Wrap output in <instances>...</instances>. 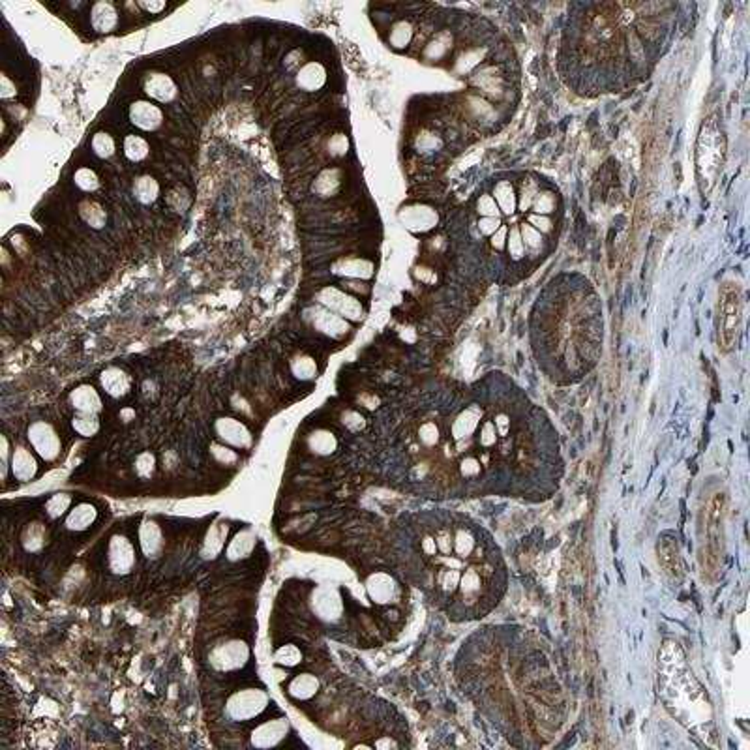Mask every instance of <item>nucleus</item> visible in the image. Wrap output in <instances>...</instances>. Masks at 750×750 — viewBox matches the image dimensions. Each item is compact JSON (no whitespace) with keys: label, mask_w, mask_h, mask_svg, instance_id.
Wrapping results in <instances>:
<instances>
[{"label":"nucleus","mask_w":750,"mask_h":750,"mask_svg":"<svg viewBox=\"0 0 750 750\" xmlns=\"http://www.w3.org/2000/svg\"><path fill=\"white\" fill-rule=\"evenodd\" d=\"M421 555L432 565V587L456 619H478L503 597L506 570L499 548L473 519L446 514L421 537Z\"/></svg>","instance_id":"f257e3e1"},{"label":"nucleus","mask_w":750,"mask_h":750,"mask_svg":"<svg viewBox=\"0 0 750 750\" xmlns=\"http://www.w3.org/2000/svg\"><path fill=\"white\" fill-rule=\"evenodd\" d=\"M724 134L714 118H708L701 126L698 145H696V171L698 182L703 194L713 188L724 162Z\"/></svg>","instance_id":"f03ea898"},{"label":"nucleus","mask_w":750,"mask_h":750,"mask_svg":"<svg viewBox=\"0 0 750 750\" xmlns=\"http://www.w3.org/2000/svg\"><path fill=\"white\" fill-rule=\"evenodd\" d=\"M741 313H743L741 289L737 283L726 281L720 286L719 293V347L724 353L732 351L737 343Z\"/></svg>","instance_id":"7ed1b4c3"},{"label":"nucleus","mask_w":750,"mask_h":750,"mask_svg":"<svg viewBox=\"0 0 750 750\" xmlns=\"http://www.w3.org/2000/svg\"><path fill=\"white\" fill-rule=\"evenodd\" d=\"M270 696L263 689H242L233 692L226 703V717L235 722H244L259 717L269 708Z\"/></svg>","instance_id":"20e7f679"},{"label":"nucleus","mask_w":750,"mask_h":750,"mask_svg":"<svg viewBox=\"0 0 750 750\" xmlns=\"http://www.w3.org/2000/svg\"><path fill=\"white\" fill-rule=\"evenodd\" d=\"M26 437L31 443L32 451L45 462H55L62 452L61 435L49 422L36 421L26 428Z\"/></svg>","instance_id":"39448f33"},{"label":"nucleus","mask_w":750,"mask_h":750,"mask_svg":"<svg viewBox=\"0 0 750 750\" xmlns=\"http://www.w3.org/2000/svg\"><path fill=\"white\" fill-rule=\"evenodd\" d=\"M250 660V647L240 640H226L210 651V666L218 671H237Z\"/></svg>","instance_id":"423d86ee"},{"label":"nucleus","mask_w":750,"mask_h":750,"mask_svg":"<svg viewBox=\"0 0 750 750\" xmlns=\"http://www.w3.org/2000/svg\"><path fill=\"white\" fill-rule=\"evenodd\" d=\"M722 506H724V501L719 495H714L713 499L708 503V510H705V549H708V555L705 559L711 563H717L720 559V531H722Z\"/></svg>","instance_id":"0eeeda50"},{"label":"nucleus","mask_w":750,"mask_h":750,"mask_svg":"<svg viewBox=\"0 0 750 750\" xmlns=\"http://www.w3.org/2000/svg\"><path fill=\"white\" fill-rule=\"evenodd\" d=\"M318 302L327 310L340 313V318L343 319H351V321L362 319V306L359 300L336 287H323L318 293Z\"/></svg>","instance_id":"6e6552de"},{"label":"nucleus","mask_w":750,"mask_h":750,"mask_svg":"<svg viewBox=\"0 0 750 750\" xmlns=\"http://www.w3.org/2000/svg\"><path fill=\"white\" fill-rule=\"evenodd\" d=\"M107 567L116 576H126L135 567V546L124 535L111 537L107 544Z\"/></svg>","instance_id":"1a4fd4ad"},{"label":"nucleus","mask_w":750,"mask_h":750,"mask_svg":"<svg viewBox=\"0 0 750 750\" xmlns=\"http://www.w3.org/2000/svg\"><path fill=\"white\" fill-rule=\"evenodd\" d=\"M214 432L220 443L233 446V448H250L253 445V435H251L250 428L238 419L220 416L214 422Z\"/></svg>","instance_id":"9d476101"},{"label":"nucleus","mask_w":750,"mask_h":750,"mask_svg":"<svg viewBox=\"0 0 750 750\" xmlns=\"http://www.w3.org/2000/svg\"><path fill=\"white\" fill-rule=\"evenodd\" d=\"M130 123L141 132H156L164 124V111L153 100H135L128 107Z\"/></svg>","instance_id":"9b49d317"},{"label":"nucleus","mask_w":750,"mask_h":750,"mask_svg":"<svg viewBox=\"0 0 750 750\" xmlns=\"http://www.w3.org/2000/svg\"><path fill=\"white\" fill-rule=\"evenodd\" d=\"M143 92L158 104H173L178 98V86L165 72H148L143 77Z\"/></svg>","instance_id":"f8f14e48"},{"label":"nucleus","mask_w":750,"mask_h":750,"mask_svg":"<svg viewBox=\"0 0 750 750\" xmlns=\"http://www.w3.org/2000/svg\"><path fill=\"white\" fill-rule=\"evenodd\" d=\"M306 321L319 332L330 336V338H342L347 334L349 325L340 315H334L325 306H311L304 311Z\"/></svg>","instance_id":"ddd939ff"},{"label":"nucleus","mask_w":750,"mask_h":750,"mask_svg":"<svg viewBox=\"0 0 750 750\" xmlns=\"http://www.w3.org/2000/svg\"><path fill=\"white\" fill-rule=\"evenodd\" d=\"M289 733V722L286 719L265 720L251 732V744L256 749H272L287 737Z\"/></svg>","instance_id":"4468645a"},{"label":"nucleus","mask_w":750,"mask_h":750,"mask_svg":"<svg viewBox=\"0 0 750 750\" xmlns=\"http://www.w3.org/2000/svg\"><path fill=\"white\" fill-rule=\"evenodd\" d=\"M120 25V12L109 0H100L91 6V26L98 34H111Z\"/></svg>","instance_id":"2eb2a0df"},{"label":"nucleus","mask_w":750,"mask_h":750,"mask_svg":"<svg viewBox=\"0 0 750 750\" xmlns=\"http://www.w3.org/2000/svg\"><path fill=\"white\" fill-rule=\"evenodd\" d=\"M137 538H139L141 554L148 557V559H158L159 555L164 554V531H162V527H159L156 522H153V519H145V522L139 525Z\"/></svg>","instance_id":"dca6fc26"},{"label":"nucleus","mask_w":750,"mask_h":750,"mask_svg":"<svg viewBox=\"0 0 750 750\" xmlns=\"http://www.w3.org/2000/svg\"><path fill=\"white\" fill-rule=\"evenodd\" d=\"M100 384H102V389H104L107 396L118 400V398H124L132 391L134 381H132V375L123 368L107 366L100 375Z\"/></svg>","instance_id":"f3484780"},{"label":"nucleus","mask_w":750,"mask_h":750,"mask_svg":"<svg viewBox=\"0 0 750 750\" xmlns=\"http://www.w3.org/2000/svg\"><path fill=\"white\" fill-rule=\"evenodd\" d=\"M10 469H12V475L15 481L19 482H32L36 478L38 469V460L34 456V452L29 451L26 446H15L12 452V464H10Z\"/></svg>","instance_id":"a211bd4d"},{"label":"nucleus","mask_w":750,"mask_h":750,"mask_svg":"<svg viewBox=\"0 0 750 750\" xmlns=\"http://www.w3.org/2000/svg\"><path fill=\"white\" fill-rule=\"evenodd\" d=\"M70 405L77 411V413H96L98 415L100 411L104 409V402H102V396L100 392L92 386V384H79L75 386L74 391L70 392Z\"/></svg>","instance_id":"6ab92c4d"},{"label":"nucleus","mask_w":750,"mask_h":750,"mask_svg":"<svg viewBox=\"0 0 750 750\" xmlns=\"http://www.w3.org/2000/svg\"><path fill=\"white\" fill-rule=\"evenodd\" d=\"M96 519H98L96 506L91 505V503H79V505H75L74 508H70V513L66 514V529L75 531V533H83V531L88 529Z\"/></svg>","instance_id":"aec40b11"},{"label":"nucleus","mask_w":750,"mask_h":750,"mask_svg":"<svg viewBox=\"0 0 750 750\" xmlns=\"http://www.w3.org/2000/svg\"><path fill=\"white\" fill-rule=\"evenodd\" d=\"M256 542V531L251 529V527H246V529H242L240 533H237V535L233 537L231 542L227 544V559H229V561H240V559H244V557H248V555L253 552Z\"/></svg>","instance_id":"412c9836"},{"label":"nucleus","mask_w":750,"mask_h":750,"mask_svg":"<svg viewBox=\"0 0 750 750\" xmlns=\"http://www.w3.org/2000/svg\"><path fill=\"white\" fill-rule=\"evenodd\" d=\"M295 81H297V86L302 88V91H319V88L325 85V81H327V72H325V68L321 66L319 62H308V64H304V66L297 72Z\"/></svg>","instance_id":"4be33fe9"},{"label":"nucleus","mask_w":750,"mask_h":750,"mask_svg":"<svg viewBox=\"0 0 750 750\" xmlns=\"http://www.w3.org/2000/svg\"><path fill=\"white\" fill-rule=\"evenodd\" d=\"M159 182L153 175H139V177L134 178V184H132V194H134L135 201L141 203V205H154L158 201L159 197Z\"/></svg>","instance_id":"5701e85b"},{"label":"nucleus","mask_w":750,"mask_h":750,"mask_svg":"<svg viewBox=\"0 0 750 750\" xmlns=\"http://www.w3.org/2000/svg\"><path fill=\"white\" fill-rule=\"evenodd\" d=\"M77 212H79L81 220L85 221L91 229H104L105 224H107V210L104 208V205L96 201V199H91V197L81 199Z\"/></svg>","instance_id":"b1692460"},{"label":"nucleus","mask_w":750,"mask_h":750,"mask_svg":"<svg viewBox=\"0 0 750 750\" xmlns=\"http://www.w3.org/2000/svg\"><path fill=\"white\" fill-rule=\"evenodd\" d=\"M319 689V681L311 673H300L291 679L287 685V694L295 700H310L315 696Z\"/></svg>","instance_id":"393cba45"},{"label":"nucleus","mask_w":750,"mask_h":750,"mask_svg":"<svg viewBox=\"0 0 750 750\" xmlns=\"http://www.w3.org/2000/svg\"><path fill=\"white\" fill-rule=\"evenodd\" d=\"M123 153L124 156L134 162V164H141L150 156V145L145 137L141 135H126V139L123 143Z\"/></svg>","instance_id":"a878e982"},{"label":"nucleus","mask_w":750,"mask_h":750,"mask_svg":"<svg viewBox=\"0 0 750 750\" xmlns=\"http://www.w3.org/2000/svg\"><path fill=\"white\" fill-rule=\"evenodd\" d=\"M340 600L330 595V591L327 589H319L315 595H313V610L318 611L319 617L323 619H336L338 617V611H340Z\"/></svg>","instance_id":"bb28decb"},{"label":"nucleus","mask_w":750,"mask_h":750,"mask_svg":"<svg viewBox=\"0 0 750 750\" xmlns=\"http://www.w3.org/2000/svg\"><path fill=\"white\" fill-rule=\"evenodd\" d=\"M47 542V531H45V525L43 524H29L23 531V537H21V544L26 552H40V549L45 546Z\"/></svg>","instance_id":"cd10ccee"},{"label":"nucleus","mask_w":750,"mask_h":750,"mask_svg":"<svg viewBox=\"0 0 750 750\" xmlns=\"http://www.w3.org/2000/svg\"><path fill=\"white\" fill-rule=\"evenodd\" d=\"M72 428L81 437H94L100 432L102 422L96 413H75L72 419Z\"/></svg>","instance_id":"c85d7f7f"},{"label":"nucleus","mask_w":750,"mask_h":750,"mask_svg":"<svg viewBox=\"0 0 750 750\" xmlns=\"http://www.w3.org/2000/svg\"><path fill=\"white\" fill-rule=\"evenodd\" d=\"M226 537H227V527L226 525H214L212 529L208 531L207 538L203 542V555L207 559H212L216 555L220 554V549L226 546Z\"/></svg>","instance_id":"c756f323"},{"label":"nucleus","mask_w":750,"mask_h":750,"mask_svg":"<svg viewBox=\"0 0 750 750\" xmlns=\"http://www.w3.org/2000/svg\"><path fill=\"white\" fill-rule=\"evenodd\" d=\"M92 154L100 159H109L116 154V141L115 137L107 132H98L92 135L91 139Z\"/></svg>","instance_id":"7c9ffc66"},{"label":"nucleus","mask_w":750,"mask_h":750,"mask_svg":"<svg viewBox=\"0 0 750 750\" xmlns=\"http://www.w3.org/2000/svg\"><path fill=\"white\" fill-rule=\"evenodd\" d=\"M74 184L75 188L81 189L83 194H96L102 188V180H100L98 173L94 171L92 167H86V165L79 167L74 173Z\"/></svg>","instance_id":"2f4dec72"},{"label":"nucleus","mask_w":750,"mask_h":750,"mask_svg":"<svg viewBox=\"0 0 750 750\" xmlns=\"http://www.w3.org/2000/svg\"><path fill=\"white\" fill-rule=\"evenodd\" d=\"M494 199L503 214H513L516 210V196H514L513 184L508 180H501L495 184Z\"/></svg>","instance_id":"473e14b6"},{"label":"nucleus","mask_w":750,"mask_h":750,"mask_svg":"<svg viewBox=\"0 0 750 750\" xmlns=\"http://www.w3.org/2000/svg\"><path fill=\"white\" fill-rule=\"evenodd\" d=\"M291 373L300 381H311L318 377V364L308 354H299L291 360Z\"/></svg>","instance_id":"72a5a7b5"},{"label":"nucleus","mask_w":750,"mask_h":750,"mask_svg":"<svg viewBox=\"0 0 750 750\" xmlns=\"http://www.w3.org/2000/svg\"><path fill=\"white\" fill-rule=\"evenodd\" d=\"M336 445H338V441H336L334 435L327 432V430H318V432H313L310 437H308V446H310L315 454H330V452L336 448Z\"/></svg>","instance_id":"f704fd0d"},{"label":"nucleus","mask_w":750,"mask_h":750,"mask_svg":"<svg viewBox=\"0 0 750 750\" xmlns=\"http://www.w3.org/2000/svg\"><path fill=\"white\" fill-rule=\"evenodd\" d=\"M338 175H340V171H336V169H327V171L321 173L313 182V192L321 197H329L330 194H334L338 186H340Z\"/></svg>","instance_id":"c9c22d12"},{"label":"nucleus","mask_w":750,"mask_h":750,"mask_svg":"<svg viewBox=\"0 0 750 750\" xmlns=\"http://www.w3.org/2000/svg\"><path fill=\"white\" fill-rule=\"evenodd\" d=\"M165 203H167V207L175 210V212H184V210L192 205V194H189L188 188H184V186L177 184L175 188L167 192Z\"/></svg>","instance_id":"e433bc0d"},{"label":"nucleus","mask_w":750,"mask_h":750,"mask_svg":"<svg viewBox=\"0 0 750 750\" xmlns=\"http://www.w3.org/2000/svg\"><path fill=\"white\" fill-rule=\"evenodd\" d=\"M70 506H72V495L55 494L51 495L47 503H45V514L51 519H58L70 513Z\"/></svg>","instance_id":"4c0bfd02"},{"label":"nucleus","mask_w":750,"mask_h":750,"mask_svg":"<svg viewBox=\"0 0 750 750\" xmlns=\"http://www.w3.org/2000/svg\"><path fill=\"white\" fill-rule=\"evenodd\" d=\"M659 559L666 572H677L679 570V555H677V544L671 540H662L659 544Z\"/></svg>","instance_id":"58836bf2"},{"label":"nucleus","mask_w":750,"mask_h":750,"mask_svg":"<svg viewBox=\"0 0 750 750\" xmlns=\"http://www.w3.org/2000/svg\"><path fill=\"white\" fill-rule=\"evenodd\" d=\"M302 660V653L297 646L293 643H287V646H281L280 649H276L274 653V662L276 664L286 666V668H293Z\"/></svg>","instance_id":"ea45409f"},{"label":"nucleus","mask_w":750,"mask_h":750,"mask_svg":"<svg viewBox=\"0 0 750 750\" xmlns=\"http://www.w3.org/2000/svg\"><path fill=\"white\" fill-rule=\"evenodd\" d=\"M156 471V456L153 452H141L139 456L135 458V473L139 478H150Z\"/></svg>","instance_id":"a19ab883"},{"label":"nucleus","mask_w":750,"mask_h":750,"mask_svg":"<svg viewBox=\"0 0 750 750\" xmlns=\"http://www.w3.org/2000/svg\"><path fill=\"white\" fill-rule=\"evenodd\" d=\"M555 207H557V197L552 192H538L531 208L535 210V214L548 216L549 212H554Z\"/></svg>","instance_id":"79ce46f5"},{"label":"nucleus","mask_w":750,"mask_h":750,"mask_svg":"<svg viewBox=\"0 0 750 750\" xmlns=\"http://www.w3.org/2000/svg\"><path fill=\"white\" fill-rule=\"evenodd\" d=\"M210 454L221 465H235L238 462L237 452L233 451L231 446L224 445V443H212L210 445Z\"/></svg>","instance_id":"37998d69"},{"label":"nucleus","mask_w":750,"mask_h":750,"mask_svg":"<svg viewBox=\"0 0 750 750\" xmlns=\"http://www.w3.org/2000/svg\"><path fill=\"white\" fill-rule=\"evenodd\" d=\"M342 272L345 276H353V278H364V276L372 274V265L366 261H360V259H354V261H342Z\"/></svg>","instance_id":"c03bdc74"},{"label":"nucleus","mask_w":750,"mask_h":750,"mask_svg":"<svg viewBox=\"0 0 750 750\" xmlns=\"http://www.w3.org/2000/svg\"><path fill=\"white\" fill-rule=\"evenodd\" d=\"M538 192H540V189H538L537 186V180H531V178L524 180V182H522V192H519V208H522V210H529V208L533 207V201H535Z\"/></svg>","instance_id":"a18cd8bd"},{"label":"nucleus","mask_w":750,"mask_h":750,"mask_svg":"<svg viewBox=\"0 0 750 750\" xmlns=\"http://www.w3.org/2000/svg\"><path fill=\"white\" fill-rule=\"evenodd\" d=\"M476 212L481 214L482 218H501V210L499 207H497V203H495L494 196H488V194L478 197V201H476Z\"/></svg>","instance_id":"49530a36"},{"label":"nucleus","mask_w":750,"mask_h":750,"mask_svg":"<svg viewBox=\"0 0 750 750\" xmlns=\"http://www.w3.org/2000/svg\"><path fill=\"white\" fill-rule=\"evenodd\" d=\"M411 36H413V29H411L409 23L402 21V23H396L394 29H392L391 43L394 47H405L411 42Z\"/></svg>","instance_id":"de8ad7c7"},{"label":"nucleus","mask_w":750,"mask_h":750,"mask_svg":"<svg viewBox=\"0 0 750 750\" xmlns=\"http://www.w3.org/2000/svg\"><path fill=\"white\" fill-rule=\"evenodd\" d=\"M519 235H522L525 248H529V250H537L542 244V233H538L531 224H524L519 229Z\"/></svg>","instance_id":"09e8293b"},{"label":"nucleus","mask_w":750,"mask_h":750,"mask_svg":"<svg viewBox=\"0 0 750 750\" xmlns=\"http://www.w3.org/2000/svg\"><path fill=\"white\" fill-rule=\"evenodd\" d=\"M506 248H508V253L513 256V259H522L525 253V244L522 240V235H519L518 227H514L510 231V237H508V242H506Z\"/></svg>","instance_id":"8fccbe9b"},{"label":"nucleus","mask_w":750,"mask_h":750,"mask_svg":"<svg viewBox=\"0 0 750 750\" xmlns=\"http://www.w3.org/2000/svg\"><path fill=\"white\" fill-rule=\"evenodd\" d=\"M0 456H2V465H0L2 481H8L10 464H12V451H10V441H8L6 435H2V451H0Z\"/></svg>","instance_id":"3c124183"},{"label":"nucleus","mask_w":750,"mask_h":750,"mask_svg":"<svg viewBox=\"0 0 750 750\" xmlns=\"http://www.w3.org/2000/svg\"><path fill=\"white\" fill-rule=\"evenodd\" d=\"M135 6L143 10L147 15H159V13L167 10V4L162 2V0H150V2H148V0H141V2H135Z\"/></svg>","instance_id":"603ef678"},{"label":"nucleus","mask_w":750,"mask_h":750,"mask_svg":"<svg viewBox=\"0 0 750 750\" xmlns=\"http://www.w3.org/2000/svg\"><path fill=\"white\" fill-rule=\"evenodd\" d=\"M17 94V86L10 79V75L2 74L0 75V98L2 100H12L15 98Z\"/></svg>","instance_id":"864d4df0"},{"label":"nucleus","mask_w":750,"mask_h":750,"mask_svg":"<svg viewBox=\"0 0 750 750\" xmlns=\"http://www.w3.org/2000/svg\"><path fill=\"white\" fill-rule=\"evenodd\" d=\"M529 224L538 233H552V229H554V224H552L548 216H540V214H531Z\"/></svg>","instance_id":"5fc2aeb1"},{"label":"nucleus","mask_w":750,"mask_h":750,"mask_svg":"<svg viewBox=\"0 0 750 750\" xmlns=\"http://www.w3.org/2000/svg\"><path fill=\"white\" fill-rule=\"evenodd\" d=\"M501 226H503V224H501V218H482V220L478 221L481 233L482 235H488V237H492Z\"/></svg>","instance_id":"6e6d98bb"},{"label":"nucleus","mask_w":750,"mask_h":750,"mask_svg":"<svg viewBox=\"0 0 750 750\" xmlns=\"http://www.w3.org/2000/svg\"><path fill=\"white\" fill-rule=\"evenodd\" d=\"M362 421H364V419H362V416H360L359 413H353V411H349V413H345V415H343V422H345V424H347V426L351 428V430H360V428H362V424H364Z\"/></svg>","instance_id":"4d7b16f0"},{"label":"nucleus","mask_w":750,"mask_h":750,"mask_svg":"<svg viewBox=\"0 0 750 750\" xmlns=\"http://www.w3.org/2000/svg\"><path fill=\"white\" fill-rule=\"evenodd\" d=\"M505 227H499V229L492 235V246H494L495 250H503V246H505Z\"/></svg>","instance_id":"13d9d810"}]
</instances>
